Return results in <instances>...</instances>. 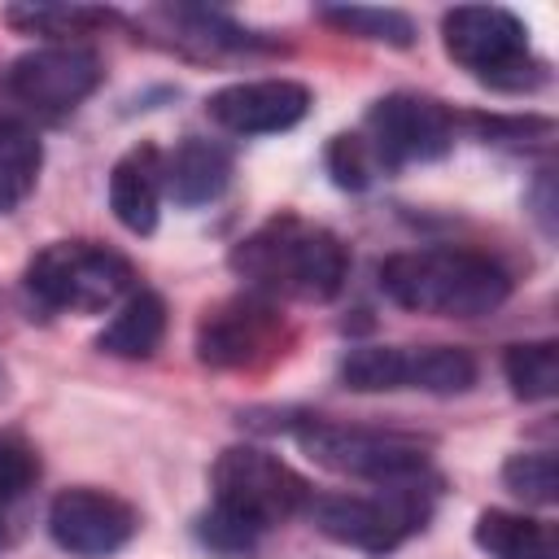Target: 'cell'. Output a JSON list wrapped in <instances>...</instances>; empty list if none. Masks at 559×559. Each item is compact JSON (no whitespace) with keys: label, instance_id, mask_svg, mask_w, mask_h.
<instances>
[{"label":"cell","instance_id":"6da1fadb","mask_svg":"<svg viewBox=\"0 0 559 559\" xmlns=\"http://www.w3.org/2000/svg\"><path fill=\"white\" fill-rule=\"evenodd\" d=\"M231 271L240 275L245 293H258L275 306L332 301L345 284L349 258L328 227L297 214H275L231 249Z\"/></svg>","mask_w":559,"mask_h":559},{"label":"cell","instance_id":"7a4b0ae2","mask_svg":"<svg viewBox=\"0 0 559 559\" xmlns=\"http://www.w3.org/2000/svg\"><path fill=\"white\" fill-rule=\"evenodd\" d=\"M380 288L389 301L437 319H480L511 297V275L476 249L428 245L380 262Z\"/></svg>","mask_w":559,"mask_h":559},{"label":"cell","instance_id":"3957f363","mask_svg":"<svg viewBox=\"0 0 559 559\" xmlns=\"http://www.w3.org/2000/svg\"><path fill=\"white\" fill-rule=\"evenodd\" d=\"M26 293L66 314H100L135 293V266L96 240H52L26 262Z\"/></svg>","mask_w":559,"mask_h":559},{"label":"cell","instance_id":"277c9868","mask_svg":"<svg viewBox=\"0 0 559 559\" xmlns=\"http://www.w3.org/2000/svg\"><path fill=\"white\" fill-rule=\"evenodd\" d=\"M428 511H432L428 472L380 485V493H310L306 502V515L323 537L371 555L402 546L415 528H424Z\"/></svg>","mask_w":559,"mask_h":559},{"label":"cell","instance_id":"5b68a950","mask_svg":"<svg viewBox=\"0 0 559 559\" xmlns=\"http://www.w3.org/2000/svg\"><path fill=\"white\" fill-rule=\"evenodd\" d=\"M445 52L498 92H528L546 83V61L528 48V26L498 4H459L441 17Z\"/></svg>","mask_w":559,"mask_h":559},{"label":"cell","instance_id":"8992f818","mask_svg":"<svg viewBox=\"0 0 559 559\" xmlns=\"http://www.w3.org/2000/svg\"><path fill=\"white\" fill-rule=\"evenodd\" d=\"M297 441L319 467L341 472V476H358L371 485H393V480L428 472V441H419L411 432H393V428L301 419Z\"/></svg>","mask_w":559,"mask_h":559},{"label":"cell","instance_id":"52a82bcc","mask_svg":"<svg viewBox=\"0 0 559 559\" xmlns=\"http://www.w3.org/2000/svg\"><path fill=\"white\" fill-rule=\"evenodd\" d=\"M210 485H214V507L240 515L258 533L293 520L310 502V485L284 459L258 445H227L210 467Z\"/></svg>","mask_w":559,"mask_h":559},{"label":"cell","instance_id":"ba28073f","mask_svg":"<svg viewBox=\"0 0 559 559\" xmlns=\"http://www.w3.org/2000/svg\"><path fill=\"white\" fill-rule=\"evenodd\" d=\"M288 323L275 301L258 293L227 297L210 306L197 323V358L218 371H253L284 354Z\"/></svg>","mask_w":559,"mask_h":559},{"label":"cell","instance_id":"9c48e42d","mask_svg":"<svg viewBox=\"0 0 559 559\" xmlns=\"http://www.w3.org/2000/svg\"><path fill=\"white\" fill-rule=\"evenodd\" d=\"M362 140L376 153L380 170H402L415 162H437L454 144V114L419 92H393L380 96L367 109Z\"/></svg>","mask_w":559,"mask_h":559},{"label":"cell","instance_id":"30bf717a","mask_svg":"<svg viewBox=\"0 0 559 559\" xmlns=\"http://www.w3.org/2000/svg\"><path fill=\"white\" fill-rule=\"evenodd\" d=\"M100 79H105V66L83 44H44V48L22 52L9 66V92L26 109L48 114V118L74 114L100 87Z\"/></svg>","mask_w":559,"mask_h":559},{"label":"cell","instance_id":"8fae6325","mask_svg":"<svg viewBox=\"0 0 559 559\" xmlns=\"http://www.w3.org/2000/svg\"><path fill=\"white\" fill-rule=\"evenodd\" d=\"M135 528H140V511L109 489L74 485L48 502V533L74 559H105L122 550L135 537Z\"/></svg>","mask_w":559,"mask_h":559},{"label":"cell","instance_id":"7c38bea8","mask_svg":"<svg viewBox=\"0 0 559 559\" xmlns=\"http://www.w3.org/2000/svg\"><path fill=\"white\" fill-rule=\"evenodd\" d=\"M205 114L231 135H271V131L297 127L310 114V87L297 79L227 83L205 100Z\"/></svg>","mask_w":559,"mask_h":559},{"label":"cell","instance_id":"4fadbf2b","mask_svg":"<svg viewBox=\"0 0 559 559\" xmlns=\"http://www.w3.org/2000/svg\"><path fill=\"white\" fill-rule=\"evenodd\" d=\"M162 192H166V170H162V148L157 144H135L114 162V170H109V210L131 236H148L157 227Z\"/></svg>","mask_w":559,"mask_h":559},{"label":"cell","instance_id":"5bb4252c","mask_svg":"<svg viewBox=\"0 0 559 559\" xmlns=\"http://www.w3.org/2000/svg\"><path fill=\"white\" fill-rule=\"evenodd\" d=\"M148 17L162 22V35H170L166 39L170 48H183L192 57H223V52H262V48H275L271 39L245 31L240 22H231V17L214 13V9L175 4V9H153Z\"/></svg>","mask_w":559,"mask_h":559},{"label":"cell","instance_id":"9a60e30c","mask_svg":"<svg viewBox=\"0 0 559 559\" xmlns=\"http://www.w3.org/2000/svg\"><path fill=\"white\" fill-rule=\"evenodd\" d=\"M162 170H166V192L179 205H205L223 197V188L231 183V153L214 140L188 135L183 144H175L170 157H162Z\"/></svg>","mask_w":559,"mask_h":559},{"label":"cell","instance_id":"2e32d148","mask_svg":"<svg viewBox=\"0 0 559 559\" xmlns=\"http://www.w3.org/2000/svg\"><path fill=\"white\" fill-rule=\"evenodd\" d=\"M162 336H166V301L153 288H135L96 336V349L114 358H153Z\"/></svg>","mask_w":559,"mask_h":559},{"label":"cell","instance_id":"e0dca14e","mask_svg":"<svg viewBox=\"0 0 559 559\" xmlns=\"http://www.w3.org/2000/svg\"><path fill=\"white\" fill-rule=\"evenodd\" d=\"M472 537L489 559H559L555 524L520 511H480Z\"/></svg>","mask_w":559,"mask_h":559},{"label":"cell","instance_id":"ac0fdd59","mask_svg":"<svg viewBox=\"0 0 559 559\" xmlns=\"http://www.w3.org/2000/svg\"><path fill=\"white\" fill-rule=\"evenodd\" d=\"M44 144L22 118H0V214L17 210L39 179Z\"/></svg>","mask_w":559,"mask_h":559},{"label":"cell","instance_id":"d6986e66","mask_svg":"<svg viewBox=\"0 0 559 559\" xmlns=\"http://www.w3.org/2000/svg\"><path fill=\"white\" fill-rule=\"evenodd\" d=\"M4 22L22 35H44L52 44H70V35H92L122 17L114 9H96V4H9Z\"/></svg>","mask_w":559,"mask_h":559},{"label":"cell","instance_id":"ffe728a7","mask_svg":"<svg viewBox=\"0 0 559 559\" xmlns=\"http://www.w3.org/2000/svg\"><path fill=\"white\" fill-rule=\"evenodd\" d=\"M415 380V345H358L341 362V384L354 393H393Z\"/></svg>","mask_w":559,"mask_h":559},{"label":"cell","instance_id":"44dd1931","mask_svg":"<svg viewBox=\"0 0 559 559\" xmlns=\"http://www.w3.org/2000/svg\"><path fill=\"white\" fill-rule=\"evenodd\" d=\"M502 376L520 402H546L559 393V345L555 341H520L502 354Z\"/></svg>","mask_w":559,"mask_h":559},{"label":"cell","instance_id":"7402d4cb","mask_svg":"<svg viewBox=\"0 0 559 559\" xmlns=\"http://www.w3.org/2000/svg\"><path fill=\"white\" fill-rule=\"evenodd\" d=\"M319 17L345 35L376 39L389 48H411L415 44V22L402 9H371V4H323Z\"/></svg>","mask_w":559,"mask_h":559},{"label":"cell","instance_id":"603a6c76","mask_svg":"<svg viewBox=\"0 0 559 559\" xmlns=\"http://www.w3.org/2000/svg\"><path fill=\"white\" fill-rule=\"evenodd\" d=\"M476 384V358L459 345H415V380L411 389L424 393H463Z\"/></svg>","mask_w":559,"mask_h":559},{"label":"cell","instance_id":"cb8c5ba5","mask_svg":"<svg viewBox=\"0 0 559 559\" xmlns=\"http://www.w3.org/2000/svg\"><path fill=\"white\" fill-rule=\"evenodd\" d=\"M502 485L533 502V507H550L559 502V463L550 450H524V454H511L502 463Z\"/></svg>","mask_w":559,"mask_h":559},{"label":"cell","instance_id":"d4e9b609","mask_svg":"<svg viewBox=\"0 0 559 559\" xmlns=\"http://www.w3.org/2000/svg\"><path fill=\"white\" fill-rule=\"evenodd\" d=\"M328 175H332L336 188L362 192V188H367L376 175H384V170H380L376 153L367 148V140L349 131V135H332V144H328Z\"/></svg>","mask_w":559,"mask_h":559},{"label":"cell","instance_id":"484cf974","mask_svg":"<svg viewBox=\"0 0 559 559\" xmlns=\"http://www.w3.org/2000/svg\"><path fill=\"white\" fill-rule=\"evenodd\" d=\"M39 480V454L26 437L17 432H0V507L22 498L31 485Z\"/></svg>","mask_w":559,"mask_h":559},{"label":"cell","instance_id":"4316f807","mask_svg":"<svg viewBox=\"0 0 559 559\" xmlns=\"http://www.w3.org/2000/svg\"><path fill=\"white\" fill-rule=\"evenodd\" d=\"M197 537H201L210 550H218V555H240V550H249V546L258 542V528L245 524L240 515L223 511V507H210V511L197 520Z\"/></svg>","mask_w":559,"mask_h":559},{"label":"cell","instance_id":"83f0119b","mask_svg":"<svg viewBox=\"0 0 559 559\" xmlns=\"http://www.w3.org/2000/svg\"><path fill=\"white\" fill-rule=\"evenodd\" d=\"M0 393H4V371H0Z\"/></svg>","mask_w":559,"mask_h":559}]
</instances>
